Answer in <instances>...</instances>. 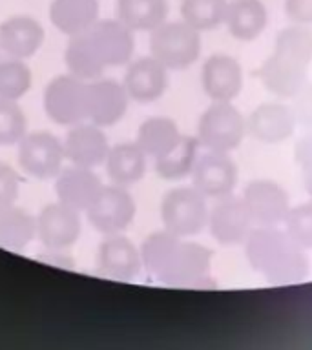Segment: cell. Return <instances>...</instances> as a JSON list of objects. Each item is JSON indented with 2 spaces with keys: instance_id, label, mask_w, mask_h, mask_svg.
<instances>
[{
  "instance_id": "6da1fadb",
  "label": "cell",
  "mask_w": 312,
  "mask_h": 350,
  "mask_svg": "<svg viewBox=\"0 0 312 350\" xmlns=\"http://www.w3.org/2000/svg\"><path fill=\"white\" fill-rule=\"evenodd\" d=\"M141 259L146 272L166 284H194L207 278L212 267L208 248L164 228L142 241Z\"/></svg>"
},
{
  "instance_id": "7a4b0ae2",
  "label": "cell",
  "mask_w": 312,
  "mask_h": 350,
  "mask_svg": "<svg viewBox=\"0 0 312 350\" xmlns=\"http://www.w3.org/2000/svg\"><path fill=\"white\" fill-rule=\"evenodd\" d=\"M245 256L254 272L274 283H296L309 273L305 248L278 226H254L245 241Z\"/></svg>"
},
{
  "instance_id": "3957f363",
  "label": "cell",
  "mask_w": 312,
  "mask_h": 350,
  "mask_svg": "<svg viewBox=\"0 0 312 350\" xmlns=\"http://www.w3.org/2000/svg\"><path fill=\"white\" fill-rule=\"evenodd\" d=\"M201 49V33L185 21H166L150 31V55L170 71L190 68Z\"/></svg>"
},
{
  "instance_id": "277c9868",
  "label": "cell",
  "mask_w": 312,
  "mask_h": 350,
  "mask_svg": "<svg viewBox=\"0 0 312 350\" xmlns=\"http://www.w3.org/2000/svg\"><path fill=\"white\" fill-rule=\"evenodd\" d=\"M208 199L194 186H177L163 196L161 221L163 228L179 237H194L208 223Z\"/></svg>"
},
{
  "instance_id": "5b68a950",
  "label": "cell",
  "mask_w": 312,
  "mask_h": 350,
  "mask_svg": "<svg viewBox=\"0 0 312 350\" xmlns=\"http://www.w3.org/2000/svg\"><path fill=\"white\" fill-rule=\"evenodd\" d=\"M246 135V119L232 103L212 100L199 117L196 137L201 148L232 153Z\"/></svg>"
},
{
  "instance_id": "8992f818",
  "label": "cell",
  "mask_w": 312,
  "mask_h": 350,
  "mask_svg": "<svg viewBox=\"0 0 312 350\" xmlns=\"http://www.w3.org/2000/svg\"><path fill=\"white\" fill-rule=\"evenodd\" d=\"M135 199L126 186H103L92 206L86 210L88 221L93 228L104 235L122 234L135 219Z\"/></svg>"
},
{
  "instance_id": "52a82bcc",
  "label": "cell",
  "mask_w": 312,
  "mask_h": 350,
  "mask_svg": "<svg viewBox=\"0 0 312 350\" xmlns=\"http://www.w3.org/2000/svg\"><path fill=\"white\" fill-rule=\"evenodd\" d=\"M44 111L55 124L75 126L86 120V82L71 73L51 79L44 92Z\"/></svg>"
},
{
  "instance_id": "ba28073f",
  "label": "cell",
  "mask_w": 312,
  "mask_h": 350,
  "mask_svg": "<svg viewBox=\"0 0 312 350\" xmlns=\"http://www.w3.org/2000/svg\"><path fill=\"white\" fill-rule=\"evenodd\" d=\"M64 159V142L49 131L26 133L18 142V164L33 179L57 177Z\"/></svg>"
},
{
  "instance_id": "9c48e42d",
  "label": "cell",
  "mask_w": 312,
  "mask_h": 350,
  "mask_svg": "<svg viewBox=\"0 0 312 350\" xmlns=\"http://www.w3.org/2000/svg\"><path fill=\"white\" fill-rule=\"evenodd\" d=\"M237 175L239 170L230 153L205 150L194 164L190 179L192 186L207 199H219L234 191Z\"/></svg>"
},
{
  "instance_id": "30bf717a",
  "label": "cell",
  "mask_w": 312,
  "mask_h": 350,
  "mask_svg": "<svg viewBox=\"0 0 312 350\" xmlns=\"http://www.w3.org/2000/svg\"><path fill=\"white\" fill-rule=\"evenodd\" d=\"M241 199L250 213L254 226H278L285 223L292 208L287 190L270 179L250 180Z\"/></svg>"
},
{
  "instance_id": "8fae6325",
  "label": "cell",
  "mask_w": 312,
  "mask_h": 350,
  "mask_svg": "<svg viewBox=\"0 0 312 350\" xmlns=\"http://www.w3.org/2000/svg\"><path fill=\"white\" fill-rule=\"evenodd\" d=\"M104 68H119L130 64L135 49V38L130 27L119 18H103L84 31Z\"/></svg>"
},
{
  "instance_id": "7c38bea8",
  "label": "cell",
  "mask_w": 312,
  "mask_h": 350,
  "mask_svg": "<svg viewBox=\"0 0 312 350\" xmlns=\"http://www.w3.org/2000/svg\"><path fill=\"white\" fill-rule=\"evenodd\" d=\"M208 230L219 245L234 246L245 243L248 234L254 228L250 213L246 210L241 197L230 196L216 199V204L208 213Z\"/></svg>"
},
{
  "instance_id": "4fadbf2b",
  "label": "cell",
  "mask_w": 312,
  "mask_h": 350,
  "mask_svg": "<svg viewBox=\"0 0 312 350\" xmlns=\"http://www.w3.org/2000/svg\"><path fill=\"white\" fill-rule=\"evenodd\" d=\"M130 100L125 84L114 79L86 82V119L101 128L117 124L128 111Z\"/></svg>"
},
{
  "instance_id": "5bb4252c",
  "label": "cell",
  "mask_w": 312,
  "mask_h": 350,
  "mask_svg": "<svg viewBox=\"0 0 312 350\" xmlns=\"http://www.w3.org/2000/svg\"><path fill=\"white\" fill-rule=\"evenodd\" d=\"M243 66L230 55H210L201 68V88L210 100L232 103L243 92Z\"/></svg>"
},
{
  "instance_id": "9a60e30c",
  "label": "cell",
  "mask_w": 312,
  "mask_h": 350,
  "mask_svg": "<svg viewBox=\"0 0 312 350\" xmlns=\"http://www.w3.org/2000/svg\"><path fill=\"white\" fill-rule=\"evenodd\" d=\"M37 235L48 250L62 252L75 245L81 235V217L64 202H51L37 217Z\"/></svg>"
},
{
  "instance_id": "2e32d148",
  "label": "cell",
  "mask_w": 312,
  "mask_h": 350,
  "mask_svg": "<svg viewBox=\"0 0 312 350\" xmlns=\"http://www.w3.org/2000/svg\"><path fill=\"white\" fill-rule=\"evenodd\" d=\"M296 126L294 111L283 103H261L246 117V133L267 144H278L290 139Z\"/></svg>"
},
{
  "instance_id": "e0dca14e",
  "label": "cell",
  "mask_w": 312,
  "mask_h": 350,
  "mask_svg": "<svg viewBox=\"0 0 312 350\" xmlns=\"http://www.w3.org/2000/svg\"><path fill=\"white\" fill-rule=\"evenodd\" d=\"M168 68H164L152 55L141 57L128 64L122 84L131 100L141 104L155 103L168 90Z\"/></svg>"
},
{
  "instance_id": "ac0fdd59",
  "label": "cell",
  "mask_w": 312,
  "mask_h": 350,
  "mask_svg": "<svg viewBox=\"0 0 312 350\" xmlns=\"http://www.w3.org/2000/svg\"><path fill=\"white\" fill-rule=\"evenodd\" d=\"M307 71L309 66L272 51L257 68V79L268 93L279 98H292L309 82Z\"/></svg>"
},
{
  "instance_id": "d6986e66",
  "label": "cell",
  "mask_w": 312,
  "mask_h": 350,
  "mask_svg": "<svg viewBox=\"0 0 312 350\" xmlns=\"http://www.w3.org/2000/svg\"><path fill=\"white\" fill-rule=\"evenodd\" d=\"M97 268L106 278L130 281L141 272V248H137L122 234L106 235V239L99 245Z\"/></svg>"
},
{
  "instance_id": "ffe728a7",
  "label": "cell",
  "mask_w": 312,
  "mask_h": 350,
  "mask_svg": "<svg viewBox=\"0 0 312 350\" xmlns=\"http://www.w3.org/2000/svg\"><path fill=\"white\" fill-rule=\"evenodd\" d=\"M108 137L104 135L101 126L93 122H79L71 126L64 139V155L71 164L95 168L106 163L109 152Z\"/></svg>"
},
{
  "instance_id": "44dd1931",
  "label": "cell",
  "mask_w": 312,
  "mask_h": 350,
  "mask_svg": "<svg viewBox=\"0 0 312 350\" xmlns=\"http://www.w3.org/2000/svg\"><path fill=\"white\" fill-rule=\"evenodd\" d=\"M103 186V180L99 179L93 168L71 164L70 168L60 170L57 175L55 193L66 206L73 208L77 212H86Z\"/></svg>"
},
{
  "instance_id": "7402d4cb",
  "label": "cell",
  "mask_w": 312,
  "mask_h": 350,
  "mask_svg": "<svg viewBox=\"0 0 312 350\" xmlns=\"http://www.w3.org/2000/svg\"><path fill=\"white\" fill-rule=\"evenodd\" d=\"M44 27L29 15H11L0 24V49L11 59H29L44 44Z\"/></svg>"
},
{
  "instance_id": "603a6c76",
  "label": "cell",
  "mask_w": 312,
  "mask_h": 350,
  "mask_svg": "<svg viewBox=\"0 0 312 350\" xmlns=\"http://www.w3.org/2000/svg\"><path fill=\"white\" fill-rule=\"evenodd\" d=\"M268 24V11L261 0H230L224 26L235 40H256Z\"/></svg>"
},
{
  "instance_id": "cb8c5ba5",
  "label": "cell",
  "mask_w": 312,
  "mask_h": 350,
  "mask_svg": "<svg viewBox=\"0 0 312 350\" xmlns=\"http://www.w3.org/2000/svg\"><path fill=\"white\" fill-rule=\"evenodd\" d=\"M49 21L60 33L77 37L99 21L97 0H51Z\"/></svg>"
},
{
  "instance_id": "d4e9b609",
  "label": "cell",
  "mask_w": 312,
  "mask_h": 350,
  "mask_svg": "<svg viewBox=\"0 0 312 350\" xmlns=\"http://www.w3.org/2000/svg\"><path fill=\"white\" fill-rule=\"evenodd\" d=\"M148 155L137 142H120L109 148L106 157V174L114 185H135L146 174Z\"/></svg>"
},
{
  "instance_id": "484cf974",
  "label": "cell",
  "mask_w": 312,
  "mask_h": 350,
  "mask_svg": "<svg viewBox=\"0 0 312 350\" xmlns=\"http://www.w3.org/2000/svg\"><path fill=\"white\" fill-rule=\"evenodd\" d=\"M181 137L183 133L174 119L164 117V115H155V117H148L146 120H142L141 126L137 128L135 142L148 157L155 161L170 152L179 142Z\"/></svg>"
},
{
  "instance_id": "4316f807",
  "label": "cell",
  "mask_w": 312,
  "mask_h": 350,
  "mask_svg": "<svg viewBox=\"0 0 312 350\" xmlns=\"http://www.w3.org/2000/svg\"><path fill=\"white\" fill-rule=\"evenodd\" d=\"M168 0H117V18L131 31H153L168 16Z\"/></svg>"
},
{
  "instance_id": "83f0119b",
  "label": "cell",
  "mask_w": 312,
  "mask_h": 350,
  "mask_svg": "<svg viewBox=\"0 0 312 350\" xmlns=\"http://www.w3.org/2000/svg\"><path fill=\"white\" fill-rule=\"evenodd\" d=\"M201 153L197 137L183 135L170 152L155 159V174L164 180H181L190 177L194 164Z\"/></svg>"
},
{
  "instance_id": "f1b7e54d",
  "label": "cell",
  "mask_w": 312,
  "mask_h": 350,
  "mask_svg": "<svg viewBox=\"0 0 312 350\" xmlns=\"http://www.w3.org/2000/svg\"><path fill=\"white\" fill-rule=\"evenodd\" d=\"M37 235V219L18 206L0 210V246L8 250L26 248Z\"/></svg>"
},
{
  "instance_id": "f546056e",
  "label": "cell",
  "mask_w": 312,
  "mask_h": 350,
  "mask_svg": "<svg viewBox=\"0 0 312 350\" xmlns=\"http://www.w3.org/2000/svg\"><path fill=\"white\" fill-rule=\"evenodd\" d=\"M64 62L68 73L81 81H95L106 70L97 53L93 51L92 44L88 42L86 35H77L70 38V44L64 51Z\"/></svg>"
},
{
  "instance_id": "4dcf8cb0",
  "label": "cell",
  "mask_w": 312,
  "mask_h": 350,
  "mask_svg": "<svg viewBox=\"0 0 312 350\" xmlns=\"http://www.w3.org/2000/svg\"><path fill=\"white\" fill-rule=\"evenodd\" d=\"M229 0H181V21L203 31H213L224 24Z\"/></svg>"
},
{
  "instance_id": "1f68e13d",
  "label": "cell",
  "mask_w": 312,
  "mask_h": 350,
  "mask_svg": "<svg viewBox=\"0 0 312 350\" xmlns=\"http://www.w3.org/2000/svg\"><path fill=\"white\" fill-rule=\"evenodd\" d=\"M276 53L290 57L301 64H312V31L307 26L296 24L281 29L276 35L274 49Z\"/></svg>"
},
{
  "instance_id": "d6a6232c",
  "label": "cell",
  "mask_w": 312,
  "mask_h": 350,
  "mask_svg": "<svg viewBox=\"0 0 312 350\" xmlns=\"http://www.w3.org/2000/svg\"><path fill=\"white\" fill-rule=\"evenodd\" d=\"M31 88V70L21 59L0 62V98L18 100Z\"/></svg>"
},
{
  "instance_id": "836d02e7",
  "label": "cell",
  "mask_w": 312,
  "mask_h": 350,
  "mask_svg": "<svg viewBox=\"0 0 312 350\" xmlns=\"http://www.w3.org/2000/svg\"><path fill=\"white\" fill-rule=\"evenodd\" d=\"M27 133L26 115L15 100L0 98V146H13Z\"/></svg>"
},
{
  "instance_id": "e575fe53",
  "label": "cell",
  "mask_w": 312,
  "mask_h": 350,
  "mask_svg": "<svg viewBox=\"0 0 312 350\" xmlns=\"http://www.w3.org/2000/svg\"><path fill=\"white\" fill-rule=\"evenodd\" d=\"M285 230L305 250H312V199L290 208L285 219Z\"/></svg>"
},
{
  "instance_id": "d590c367",
  "label": "cell",
  "mask_w": 312,
  "mask_h": 350,
  "mask_svg": "<svg viewBox=\"0 0 312 350\" xmlns=\"http://www.w3.org/2000/svg\"><path fill=\"white\" fill-rule=\"evenodd\" d=\"M21 191V177L10 164L0 163V210L13 206Z\"/></svg>"
},
{
  "instance_id": "8d00e7d4",
  "label": "cell",
  "mask_w": 312,
  "mask_h": 350,
  "mask_svg": "<svg viewBox=\"0 0 312 350\" xmlns=\"http://www.w3.org/2000/svg\"><path fill=\"white\" fill-rule=\"evenodd\" d=\"M290 108L294 111L296 122L307 130H312V82H307L292 97Z\"/></svg>"
},
{
  "instance_id": "74e56055",
  "label": "cell",
  "mask_w": 312,
  "mask_h": 350,
  "mask_svg": "<svg viewBox=\"0 0 312 350\" xmlns=\"http://www.w3.org/2000/svg\"><path fill=\"white\" fill-rule=\"evenodd\" d=\"M285 13L301 26L312 24V0H285Z\"/></svg>"
},
{
  "instance_id": "f35d334b",
  "label": "cell",
  "mask_w": 312,
  "mask_h": 350,
  "mask_svg": "<svg viewBox=\"0 0 312 350\" xmlns=\"http://www.w3.org/2000/svg\"><path fill=\"white\" fill-rule=\"evenodd\" d=\"M294 163L301 168V172L312 170V130L301 135L294 144Z\"/></svg>"
},
{
  "instance_id": "ab89813d",
  "label": "cell",
  "mask_w": 312,
  "mask_h": 350,
  "mask_svg": "<svg viewBox=\"0 0 312 350\" xmlns=\"http://www.w3.org/2000/svg\"><path fill=\"white\" fill-rule=\"evenodd\" d=\"M303 186H305L307 196L312 199V170H309V172H303Z\"/></svg>"
}]
</instances>
